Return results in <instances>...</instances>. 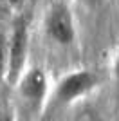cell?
Listing matches in <instances>:
<instances>
[{
    "mask_svg": "<svg viewBox=\"0 0 119 121\" xmlns=\"http://www.w3.org/2000/svg\"><path fill=\"white\" fill-rule=\"evenodd\" d=\"M29 52V27L24 16H18L13 24L11 35L7 38V58H5L4 81L9 87H16L18 80L25 72Z\"/></svg>",
    "mask_w": 119,
    "mask_h": 121,
    "instance_id": "1",
    "label": "cell"
},
{
    "mask_svg": "<svg viewBox=\"0 0 119 121\" xmlns=\"http://www.w3.org/2000/svg\"><path fill=\"white\" fill-rule=\"evenodd\" d=\"M45 33L60 47H69L76 42V25L72 13L63 2H54L45 11Z\"/></svg>",
    "mask_w": 119,
    "mask_h": 121,
    "instance_id": "2",
    "label": "cell"
},
{
    "mask_svg": "<svg viewBox=\"0 0 119 121\" xmlns=\"http://www.w3.org/2000/svg\"><path fill=\"white\" fill-rule=\"evenodd\" d=\"M98 87V76L90 71H74L65 74L54 89V98L61 105H69L87 96Z\"/></svg>",
    "mask_w": 119,
    "mask_h": 121,
    "instance_id": "3",
    "label": "cell"
},
{
    "mask_svg": "<svg viewBox=\"0 0 119 121\" xmlns=\"http://www.w3.org/2000/svg\"><path fill=\"white\" fill-rule=\"evenodd\" d=\"M20 96L24 98L31 107H40L43 105L45 98H47V91H49V80L43 69L40 67H33L29 71H25L22 78L16 83Z\"/></svg>",
    "mask_w": 119,
    "mask_h": 121,
    "instance_id": "4",
    "label": "cell"
},
{
    "mask_svg": "<svg viewBox=\"0 0 119 121\" xmlns=\"http://www.w3.org/2000/svg\"><path fill=\"white\" fill-rule=\"evenodd\" d=\"M5 58H7V38L0 35V81L5 76Z\"/></svg>",
    "mask_w": 119,
    "mask_h": 121,
    "instance_id": "5",
    "label": "cell"
},
{
    "mask_svg": "<svg viewBox=\"0 0 119 121\" xmlns=\"http://www.w3.org/2000/svg\"><path fill=\"white\" fill-rule=\"evenodd\" d=\"M112 74H114L115 83L119 85V51H117V54H115V58H114V65H112Z\"/></svg>",
    "mask_w": 119,
    "mask_h": 121,
    "instance_id": "6",
    "label": "cell"
},
{
    "mask_svg": "<svg viewBox=\"0 0 119 121\" xmlns=\"http://www.w3.org/2000/svg\"><path fill=\"white\" fill-rule=\"evenodd\" d=\"M0 121H13V116L9 112H0Z\"/></svg>",
    "mask_w": 119,
    "mask_h": 121,
    "instance_id": "7",
    "label": "cell"
},
{
    "mask_svg": "<svg viewBox=\"0 0 119 121\" xmlns=\"http://www.w3.org/2000/svg\"><path fill=\"white\" fill-rule=\"evenodd\" d=\"M7 2H9V4L13 5V7H20V5H22V2H24V0H7Z\"/></svg>",
    "mask_w": 119,
    "mask_h": 121,
    "instance_id": "8",
    "label": "cell"
},
{
    "mask_svg": "<svg viewBox=\"0 0 119 121\" xmlns=\"http://www.w3.org/2000/svg\"><path fill=\"white\" fill-rule=\"evenodd\" d=\"M81 2H85V4H89V5H94V4H98V0H81Z\"/></svg>",
    "mask_w": 119,
    "mask_h": 121,
    "instance_id": "9",
    "label": "cell"
}]
</instances>
